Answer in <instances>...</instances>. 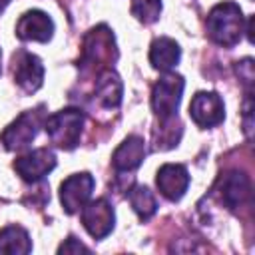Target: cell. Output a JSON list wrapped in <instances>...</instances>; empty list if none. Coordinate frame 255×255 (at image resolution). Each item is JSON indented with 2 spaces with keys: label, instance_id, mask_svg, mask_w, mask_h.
I'll list each match as a JSON object with an SVG mask.
<instances>
[{
  "label": "cell",
  "instance_id": "4",
  "mask_svg": "<svg viewBox=\"0 0 255 255\" xmlns=\"http://www.w3.org/2000/svg\"><path fill=\"white\" fill-rule=\"evenodd\" d=\"M183 86L185 82L179 74H165L163 78H159V82H155L151 90V110L159 120L175 116L181 102Z\"/></svg>",
  "mask_w": 255,
  "mask_h": 255
},
{
  "label": "cell",
  "instance_id": "11",
  "mask_svg": "<svg viewBox=\"0 0 255 255\" xmlns=\"http://www.w3.org/2000/svg\"><path fill=\"white\" fill-rule=\"evenodd\" d=\"M52 34L54 22L42 10H28L16 22V36L24 42H48Z\"/></svg>",
  "mask_w": 255,
  "mask_h": 255
},
{
  "label": "cell",
  "instance_id": "20",
  "mask_svg": "<svg viewBox=\"0 0 255 255\" xmlns=\"http://www.w3.org/2000/svg\"><path fill=\"white\" fill-rule=\"evenodd\" d=\"M80 251H90L84 243H80L76 237H68L62 245H60V249H58V253H80Z\"/></svg>",
  "mask_w": 255,
  "mask_h": 255
},
{
  "label": "cell",
  "instance_id": "15",
  "mask_svg": "<svg viewBox=\"0 0 255 255\" xmlns=\"http://www.w3.org/2000/svg\"><path fill=\"white\" fill-rule=\"evenodd\" d=\"M181 58V48L175 40L161 36L155 38L149 46V62L159 72H169Z\"/></svg>",
  "mask_w": 255,
  "mask_h": 255
},
{
  "label": "cell",
  "instance_id": "9",
  "mask_svg": "<svg viewBox=\"0 0 255 255\" xmlns=\"http://www.w3.org/2000/svg\"><path fill=\"white\" fill-rule=\"evenodd\" d=\"M56 167V153L48 147H38L32 149L24 155H20L14 161V169L16 173L28 181V183H36L40 181L44 175H48L52 169Z\"/></svg>",
  "mask_w": 255,
  "mask_h": 255
},
{
  "label": "cell",
  "instance_id": "14",
  "mask_svg": "<svg viewBox=\"0 0 255 255\" xmlns=\"http://www.w3.org/2000/svg\"><path fill=\"white\" fill-rule=\"evenodd\" d=\"M251 195V185L247 175L239 173V171H231L221 179V199L229 209H237L243 203L249 201Z\"/></svg>",
  "mask_w": 255,
  "mask_h": 255
},
{
  "label": "cell",
  "instance_id": "3",
  "mask_svg": "<svg viewBox=\"0 0 255 255\" xmlns=\"http://www.w3.org/2000/svg\"><path fill=\"white\" fill-rule=\"evenodd\" d=\"M118 58L116 52V40L114 34L110 32L108 26H98L94 30L88 32V36L84 38V48H82V60L80 66L82 68H96L98 74L110 68V64Z\"/></svg>",
  "mask_w": 255,
  "mask_h": 255
},
{
  "label": "cell",
  "instance_id": "10",
  "mask_svg": "<svg viewBox=\"0 0 255 255\" xmlns=\"http://www.w3.org/2000/svg\"><path fill=\"white\" fill-rule=\"evenodd\" d=\"M189 116L199 128L219 126L225 118V106L215 92H197L189 104Z\"/></svg>",
  "mask_w": 255,
  "mask_h": 255
},
{
  "label": "cell",
  "instance_id": "8",
  "mask_svg": "<svg viewBox=\"0 0 255 255\" xmlns=\"http://www.w3.org/2000/svg\"><path fill=\"white\" fill-rule=\"evenodd\" d=\"M94 185H96V181L88 171L74 173L68 179H64L60 185V201H62L64 211L66 213L80 211L86 205V201H90Z\"/></svg>",
  "mask_w": 255,
  "mask_h": 255
},
{
  "label": "cell",
  "instance_id": "2",
  "mask_svg": "<svg viewBox=\"0 0 255 255\" xmlns=\"http://www.w3.org/2000/svg\"><path fill=\"white\" fill-rule=\"evenodd\" d=\"M84 112L78 108H66L46 118L44 129L54 145L60 149H74L80 143V135L84 129Z\"/></svg>",
  "mask_w": 255,
  "mask_h": 255
},
{
  "label": "cell",
  "instance_id": "6",
  "mask_svg": "<svg viewBox=\"0 0 255 255\" xmlns=\"http://www.w3.org/2000/svg\"><path fill=\"white\" fill-rule=\"evenodd\" d=\"M12 76H14V82L26 94H34L44 84L42 60L36 54H30L26 50H18L12 56Z\"/></svg>",
  "mask_w": 255,
  "mask_h": 255
},
{
  "label": "cell",
  "instance_id": "23",
  "mask_svg": "<svg viewBox=\"0 0 255 255\" xmlns=\"http://www.w3.org/2000/svg\"><path fill=\"white\" fill-rule=\"evenodd\" d=\"M0 58H2V52H0ZM0 72H2V68H0Z\"/></svg>",
  "mask_w": 255,
  "mask_h": 255
},
{
  "label": "cell",
  "instance_id": "1",
  "mask_svg": "<svg viewBox=\"0 0 255 255\" xmlns=\"http://www.w3.org/2000/svg\"><path fill=\"white\" fill-rule=\"evenodd\" d=\"M205 28H207V36L215 44L223 48H231L241 40L245 32L243 12L235 2H221L209 10Z\"/></svg>",
  "mask_w": 255,
  "mask_h": 255
},
{
  "label": "cell",
  "instance_id": "5",
  "mask_svg": "<svg viewBox=\"0 0 255 255\" xmlns=\"http://www.w3.org/2000/svg\"><path fill=\"white\" fill-rule=\"evenodd\" d=\"M40 122H42V114L38 110H26L22 112L0 135V143L4 149L8 151H22L26 149L36 133H38V128H40Z\"/></svg>",
  "mask_w": 255,
  "mask_h": 255
},
{
  "label": "cell",
  "instance_id": "21",
  "mask_svg": "<svg viewBox=\"0 0 255 255\" xmlns=\"http://www.w3.org/2000/svg\"><path fill=\"white\" fill-rule=\"evenodd\" d=\"M237 72H239V78L245 82V84H251L253 82V60L251 58H245L241 62H237Z\"/></svg>",
  "mask_w": 255,
  "mask_h": 255
},
{
  "label": "cell",
  "instance_id": "18",
  "mask_svg": "<svg viewBox=\"0 0 255 255\" xmlns=\"http://www.w3.org/2000/svg\"><path fill=\"white\" fill-rule=\"evenodd\" d=\"M129 197V203L133 207V211L137 213V217L141 221L149 219L155 211H157V201H155V195L145 187V185H133L128 193Z\"/></svg>",
  "mask_w": 255,
  "mask_h": 255
},
{
  "label": "cell",
  "instance_id": "16",
  "mask_svg": "<svg viewBox=\"0 0 255 255\" xmlns=\"http://www.w3.org/2000/svg\"><path fill=\"white\" fill-rule=\"evenodd\" d=\"M96 100L112 110V108H118L120 102H122V80L120 76L108 68V70H102L98 74V82H96Z\"/></svg>",
  "mask_w": 255,
  "mask_h": 255
},
{
  "label": "cell",
  "instance_id": "17",
  "mask_svg": "<svg viewBox=\"0 0 255 255\" xmlns=\"http://www.w3.org/2000/svg\"><path fill=\"white\" fill-rule=\"evenodd\" d=\"M32 251L30 235L20 225H8L0 231V253L8 255H26Z\"/></svg>",
  "mask_w": 255,
  "mask_h": 255
},
{
  "label": "cell",
  "instance_id": "13",
  "mask_svg": "<svg viewBox=\"0 0 255 255\" xmlns=\"http://www.w3.org/2000/svg\"><path fill=\"white\" fill-rule=\"evenodd\" d=\"M145 157V141L139 135H128L112 155V165L118 171H133Z\"/></svg>",
  "mask_w": 255,
  "mask_h": 255
},
{
  "label": "cell",
  "instance_id": "12",
  "mask_svg": "<svg viewBox=\"0 0 255 255\" xmlns=\"http://www.w3.org/2000/svg\"><path fill=\"white\" fill-rule=\"evenodd\" d=\"M155 183L165 199L179 201L189 187V173L181 163H165L157 169Z\"/></svg>",
  "mask_w": 255,
  "mask_h": 255
},
{
  "label": "cell",
  "instance_id": "19",
  "mask_svg": "<svg viewBox=\"0 0 255 255\" xmlns=\"http://www.w3.org/2000/svg\"><path fill=\"white\" fill-rule=\"evenodd\" d=\"M129 10L139 22L151 24L161 14V0H131Z\"/></svg>",
  "mask_w": 255,
  "mask_h": 255
},
{
  "label": "cell",
  "instance_id": "7",
  "mask_svg": "<svg viewBox=\"0 0 255 255\" xmlns=\"http://www.w3.org/2000/svg\"><path fill=\"white\" fill-rule=\"evenodd\" d=\"M114 221H116V213L106 197L86 201V205L82 207V223L94 239L108 237L114 229Z\"/></svg>",
  "mask_w": 255,
  "mask_h": 255
},
{
  "label": "cell",
  "instance_id": "22",
  "mask_svg": "<svg viewBox=\"0 0 255 255\" xmlns=\"http://www.w3.org/2000/svg\"><path fill=\"white\" fill-rule=\"evenodd\" d=\"M8 2H10V0H0V12L6 8V4H8Z\"/></svg>",
  "mask_w": 255,
  "mask_h": 255
}]
</instances>
